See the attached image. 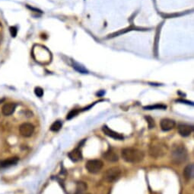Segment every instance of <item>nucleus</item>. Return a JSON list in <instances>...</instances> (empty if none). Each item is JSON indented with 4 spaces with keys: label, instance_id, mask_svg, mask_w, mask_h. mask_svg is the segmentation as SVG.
Segmentation results:
<instances>
[{
    "label": "nucleus",
    "instance_id": "18",
    "mask_svg": "<svg viewBox=\"0 0 194 194\" xmlns=\"http://www.w3.org/2000/svg\"><path fill=\"white\" fill-rule=\"evenodd\" d=\"M73 67H74L76 71H78V72L82 73H87V71L86 70L85 68V67H82V66H81V65L78 64V63H75V64L73 65Z\"/></svg>",
    "mask_w": 194,
    "mask_h": 194
},
{
    "label": "nucleus",
    "instance_id": "13",
    "mask_svg": "<svg viewBox=\"0 0 194 194\" xmlns=\"http://www.w3.org/2000/svg\"><path fill=\"white\" fill-rule=\"evenodd\" d=\"M183 176L186 180H191L194 176V165L193 164H190L186 166L183 170Z\"/></svg>",
    "mask_w": 194,
    "mask_h": 194
},
{
    "label": "nucleus",
    "instance_id": "22",
    "mask_svg": "<svg viewBox=\"0 0 194 194\" xmlns=\"http://www.w3.org/2000/svg\"><path fill=\"white\" fill-rule=\"evenodd\" d=\"M9 31H10V33H11V37H13V38H15L16 37V35H17V32H18V30H17V28L15 26H11L9 28Z\"/></svg>",
    "mask_w": 194,
    "mask_h": 194
},
{
    "label": "nucleus",
    "instance_id": "5",
    "mask_svg": "<svg viewBox=\"0 0 194 194\" xmlns=\"http://www.w3.org/2000/svg\"><path fill=\"white\" fill-rule=\"evenodd\" d=\"M103 162L101 160H90L86 163L85 168L87 170V171L91 173H98L103 168Z\"/></svg>",
    "mask_w": 194,
    "mask_h": 194
},
{
    "label": "nucleus",
    "instance_id": "14",
    "mask_svg": "<svg viewBox=\"0 0 194 194\" xmlns=\"http://www.w3.org/2000/svg\"><path fill=\"white\" fill-rule=\"evenodd\" d=\"M103 157H104V158L105 160H107V161L109 162H116L118 161V160H119V158H118L117 154L110 150H107V151L104 153Z\"/></svg>",
    "mask_w": 194,
    "mask_h": 194
},
{
    "label": "nucleus",
    "instance_id": "15",
    "mask_svg": "<svg viewBox=\"0 0 194 194\" xmlns=\"http://www.w3.org/2000/svg\"><path fill=\"white\" fill-rule=\"evenodd\" d=\"M87 184L84 182H77L76 183V191L75 194H82L87 190Z\"/></svg>",
    "mask_w": 194,
    "mask_h": 194
},
{
    "label": "nucleus",
    "instance_id": "4",
    "mask_svg": "<svg viewBox=\"0 0 194 194\" xmlns=\"http://www.w3.org/2000/svg\"><path fill=\"white\" fill-rule=\"evenodd\" d=\"M120 176H121V170L119 168L114 167L107 170L103 175V178L108 183H114L119 180Z\"/></svg>",
    "mask_w": 194,
    "mask_h": 194
},
{
    "label": "nucleus",
    "instance_id": "6",
    "mask_svg": "<svg viewBox=\"0 0 194 194\" xmlns=\"http://www.w3.org/2000/svg\"><path fill=\"white\" fill-rule=\"evenodd\" d=\"M34 131V127L32 124L25 122L21 124L19 127V132L22 135L23 137L28 138L33 135Z\"/></svg>",
    "mask_w": 194,
    "mask_h": 194
},
{
    "label": "nucleus",
    "instance_id": "10",
    "mask_svg": "<svg viewBox=\"0 0 194 194\" xmlns=\"http://www.w3.org/2000/svg\"><path fill=\"white\" fill-rule=\"evenodd\" d=\"M16 108V105L13 103H8L3 105L2 107V113L6 116H11L13 114Z\"/></svg>",
    "mask_w": 194,
    "mask_h": 194
},
{
    "label": "nucleus",
    "instance_id": "3",
    "mask_svg": "<svg viewBox=\"0 0 194 194\" xmlns=\"http://www.w3.org/2000/svg\"><path fill=\"white\" fill-rule=\"evenodd\" d=\"M122 158L128 163H139L143 160L144 153L136 148H126L122 150Z\"/></svg>",
    "mask_w": 194,
    "mask_h": 194
},
{
    "label": "nucleus",
    "instance_id": "21",
    "mask_svg": "<svg viewBox=\"0 0 194 194\" xmlns=\"http://www.w3.org/2000/svg\"><path fill=\"white\" fill-rule=\"evenodd\" d=\"M34 93H35V95H36L37 96L42 97L43 95H44V90L40 87H36L35 88V90H34Z\"/></svg>",
    "mask_w": 194,
    "mask_h": 194
},
{
    "label": "nucleus",
    "instance_id": "2",
    "mask_svg": "<svg viewBox=\"0 0 194 194\" xmlns=\"http://www.w3.org/2000/svg\"><path fill=\"white\" fill-rule=\"evenodd\" d=\"M188 153L185 146L182 144L174 145L171 150V160L176 164L184 163L187 159Z\"/></svg>",
    "mask_w": 194,
    "mask_h": 194
},
{
    "label": "nucleus",
    "instance_id": "7",
    "mask_svg": "<svg viewBox=\"0 0 194 194\" xmlns=\"http://www.w3.org/2000/svg\"><path fill=\"white\" fill-rule=\"evenodd\" d=\"M102 131L107 136L112 138L114 139H116V140H123L124 138L123 135L118 133V132H116V131H113L112 129H110V128H108L107 126H103Z\"/></svg>",
    "mask_w": 194,
    "mask_h": 194
},
{
    "label": "nucleus",
    "instance_id": "19",
    "mask_svg": "<svg viewBox=\"0 0 194 194\" xmlns=\"http://www.w3.org/2000/svg\"><path fill=\"white\" fill-rule=\"evenodd\" d=\"M145 118L146 119L147 122H148V128H152L154 127V119L151 117V116H145Z\"/></svg>",
    "mask_w": 194,
    "mask_h": 194
},
{
    "label": "nucleus",
    "instance_id": "23",
    "mask_svg": "<svg viewBox=\"0 0 194 194\" xmlns=\"http://www.w3.org/2000/svg\"><path fill=\"white\" fill-rule=\"evenodd\" d=\"M2 101H3V99H2V100H0V103H2Z\"/></svg>",
    "mask_w": 194,
    "mask_h": 194
},
{
    "label": "nucleus",
    "instance_id": "9",
    "mask_svg": "<svg viewBox=\"0 0 194 194\" xmlns=\"http://www.w3.org/2000/svg\"><path fill=\"white\" fill-rule=\"evenodd\" d=\"M160 126L162 129L164 131H170V130L173 129L176 126V123L174 120L170 119V118H164L161 121Z\"/></svg>",
    "mask_w": 194,
    "mask_h": 194
},
{
    "label": "nucleus",
    "instance_id": "16",
    "mask_svg": "<svg viewBox=\"0 0 194 194\" xmlns=\"http://www.w3.org/2000/svg\"><path fill=\"white\" fill-rule=\"evenodd\" d=\"M167 108L166 106L162 104H156L153 105V106H147L143 107L144 109H146V110H153V109H165Z\"/></svg>",
    "mask_w": 194,
    "mask_h": 194
},
{
    "label": "nucleus",
    "instance_id": "11",
    "mask_svg": "<svg viewBox=\"0 0 194 194\" xmlns=\"http://www.w3.org/2000/svg\"><path fill=\"white\" fill-rule=\"evenodd\" d=\"M68 158H70V160L73 162L79 161L82 159V150L79 148H75L74 150H71L70 152L68 154Z\"/></svg>",
    "mask_w": 194,
    "mask_h": 194
},
{
    "label": "nucleus",
    "instance_id": "24",
    "mask_svg": "<svg viewBox=\"0 0 194 194\" xmlns=\"http://www.w3.org/2000/svg\"><path fill=\"white\" fill-rule=\"evenodd\" d=\"M82 194H89V193H82Z\"/></svg>",
    "mask_w": 194,
    "mask_h": 194
},
{
    "label": "nucleus",
    "instance_id": "1",
    "mask_svg": "<svg viewBox=\"0 0 194 194\" xmlns=\"http://www.w3.org/2000/svg\"><path fill=\"white\" fill-rule=\"evenodd\" d=\"M167 150H168L167 145L163 141L159 139L152 140L148 148L149 155L154 158H160L165 156Z\"/></svg>",
    "mask_w": 194,
    "mask_h": 194
},
{
    "label": "nucleus",
    "instance_id": "20",
    "mask_svg": "<svg viewBox=\"0 0 194 194\" xmlns=\"http://www.w3.org/2000/svg\"><path fill=\"white\" fill-rule=\"evenodd\" d=\"M78 112H79V111L77 110V109H72V110L70 111L69 113L67 115L66 118L67 119H72L73 117H75V116H76L77 115H78Z\"/></svg>",
    "mask_w": 194,
    "mask_h": 194
},
{
    "label": "nucleus",
    "instance_id": "17",
    "mask_svg": "<svg viewBox=\"0 0 194 194\" xmlns=\"http://www.w3.org/2000/svg\"><path fill=\"white\" fill-rule=\"evenodd\" d=\"M63 126V123L61 121H56L52 124V126H50V130L52 131H58Z\"/></svg>",
    "mask_w": 194,
    "mask_h": 194
},
{
    "label": "nucleus",
    "instance_id": "12",
    "mask_svg": "<svg viewBox=\"0 0 194 194\" xmlns=\"http://www.w3.org/2000/svg\"><path fill=\"white\" fill-rule=\"evenodd\" d=\"M19 158L17 157H14V158H9L6 159V160H4L0 162V168H8V167H11L12 165H15L18 162Z\"/></svg>",
    "mask_w": 194,
    "mask_h": 194
},
{
    "label": "nucleus",
    "instance_id": "8",
    "mask_svg": "<svg viewBox=\"0 0 194 194\" xmlns=\"http://www.w3.org/2000/svg\"><path fill=\"white\" fill-rule=\"evenodd\" d=\"M177 130H178V133L183 136V137H187L190 134L192 133V131H193V127L189 125H186V124H181L179 125L177 127Z\"/></svg>",
    "mask_w": 194,
    "mask_h": 194
}]
</instances>
